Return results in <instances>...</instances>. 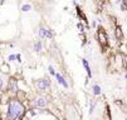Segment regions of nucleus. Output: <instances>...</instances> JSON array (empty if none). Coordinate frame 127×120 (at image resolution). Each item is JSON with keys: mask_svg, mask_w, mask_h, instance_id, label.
<instances>
[{"mask_svg": "<svg viewBox=\"0 0 127 120\" xmlns=\"http://www.w3.org/2000/svg\"><path fill=\"white\" fill-rule=\"evenodd\" d=\"M40 49H42V44H40V41H38V43L34 44V50H35V51H40Z\"/></svg>", "mask_w": 127, "mask_h": 120, "instance_id": "10", "label": "nucleus"}, {"mask_svg": "<svg viewBox=\"0 0 127 120\" xmlns=\"http://www.w3.org/2000/svg\"><path fill=\"white\" fill-rule=\"evenodd\" d=\"M33 105L34 106H40V108H44V106H45V100L43 99V98H39V99L34 100Z\"/></svg>", "mask_w": 127, "mask_h": 120, "instance_id": "4", "label": "nucleus"}, {"mask_svg": "<svg viewBox=\"0 0 127 120\" xmlns=\"http://www.w3.org/2000/svg\"><path fill=\"white\" fill-rule=\"evenodd\" d=\"M93 94L94 95H99L101 94V88L98 85H93Z\"/></svg>", "mask_w": 127, "mask_h": 120, "instance_id": "9", "label": "nucleus"}, {"mask_svg": "<svg viewBox=\"0 0 127 120\" xmlns=\"http://www.w3.org/2000/svg\"><path fill=\"white\" fill-rule=\"evenodd\" d=\"M39 35H40L42 38H52V33L49 31L48 29H45V28H40L39 29Z\"/></svg>", "mask_w": 127, "mask_h": 120, "instance_id": "3", "label": "nucleus"}, {"mask_svg": "<svg viewBox=\"0 0 127 120\" xmlns=\"http://www.w3.org/2000/svg\"><path fill=\"white\" fill-rule=\"evenodd\" d=\"M121 8H122V10H127V4H126V3H122Z\"/></svg>", "mask_w": 127, "mask_h": 120, "instance_id": "13", "label": "nucleus"}, {"mask_svg": "<svg viewBox=\"0 0 127 120\" xmlns=\"http://www.w3.org/2000/svg\"><path fill=\"white\" fill-rule=\"evenodd\" d=\"M1 85H3V79H1V76H0V88H1Z\"/></svg>", "mask_w": 127, "mask_h": 120, "instance_id": "16", "label": "nucleus"}, {"mask_svg": "<svg viewBox=\"0 0 127 120\" xmlns=\"http://www.w3.org/2000/svg\"><path fill=\"white\" fill-rule=\"evenodd\" d=\"M82 63H83V66H84L86 71L88 73V75L91 76V68H89V65H88V61H87L86 59H83V60H82Z\"/></svg>", "mask_w": 127, "mask_h": 120, "instance_id": "7", "label": "nucleus"}, {"mask_svg": "<svg viewBox=\"0 0 127 120\" xmlns=\"http://www.w3.org/2000/svg\"><path fill=\"white\" fill-rule=\"evenodd\" d=\"M55 76H57V79H58V83L59 84L64 85V88H68V84H67V81L64 80V78L62 76V75H60V74H55Z\"/></svg>", "mask_w": 127, "mask_h": 120, "instance_id": "5", "label": "nucleus"}, {"mask_svg": "<svg viewBox=\"0 0 127 120\" xmlns=\"http://www.w3.org/2000/svg\"><path fill=\"white\" fill-rule=\"evenodd\" d=\"M30 9H32V6H30L29 4H25V5L21 6V10H23V11H29Z\"/></svg>", "mask_w": 127, "mask_h": 120, "instance_id": "11", "label": "nucleus"}, {"mask_svg": "<svg viewBox=\"0 0 127 120\" xmlns=\"http://www.w3.org/2000/svg\"><path fill=\"white\" fill-rule=\"evenodd\" d=\"M98 36H99V41L104 44L107 41V38H106V34H103V30L102 29H99V31H98Z\"/></svg>", "mask_w": 127, "mask_h": 120, "instance_id": "6", "label": "nucleus"}, {"mask_svg": "<svg viewBox=\"0 0 127 120\" xmlns=\"http://www.w3.org/2000/svg\"><path fill=\"white\" fill-rule=\"evenodd\" d=\"M37 85H38V88L40 89V90H45V89L49 88L50 83H49V80H48V79H40V80H38Z\"/></svg>", "mask_w": 127, "mask_h": 120, "instance_id": "2", "label": "nucleus"}, {"mask_svg": "<svg viewBox=\"0 0 127 120\" xmlns=\"http://www.w3.org/2000/svg\"><path fill=\"white\" fill-rule=\"evenodd\" d=\"M9 59H10L11 61H14V60L16 59V56H15V55H10V56H9Z\"/></svg>", "mask_w": 127, "mask_h": 120, "instance_id": "15", "label": "nucleus"}, {"mask_svg": "<svg viewBox=\"0 0 127 120\" xmlns=\"http://www.w3.org/2000/svg\"><path fill=\"white\" fill-rule=\"evenodd\" d=\"M23 110H24L23 105H21L19 101L14 100V101H11L10 105H9V111H8V115H9V118L11 120H15L21 113H23Z\"/></svg>", "mask_w": 127, "mask_h": 120, "instance_id": "1", "label": "nucleus"}, {"mask_svg": "<svg viewBox=\"0 0 127 120\" xmlns=\"http://www.w3.org/2000/svg\"><path fill=\"white\" fill-rule=\"evenodd\" d=\"M10 85H9V88H10V90H13V91H15L16 90V81H15V79H10Z\"/></svg>", "mask_w": 127, "mask_h": 120, "instance_id": "8", "label": "nucleus"}, {"mask_svg": "<svg viewBox=\"0 0 127 120\" xmlns=\"http://www.w3.org/2000/svg\"><path fill=\"white\" fill-rule=\"evenodd\" d=\"M123 65H125V68L127 69V58H126V56L123 58Z\"/></svg>", "mask_w": 127, "mask_h": 120, "instance_id": "14", "label": "nucleus"}, {"mask_svg": "<svg viewBox=\"0 0 127 120\" xmlns=\"http://www.w3.org/2000/svg\"><path fill=\"white\" fill-rule=\"evenodd\" d=\"M126 79H127V74H126Z\"/></svg>", "mask_w": 127, "mask_h": 120, "instance_id": "17", "label": "nucleus"}, {"mask_svg": "<svg viewBox=\"0 0 127 120\" xmlns=\"http://www.w3.org/2000/svg\"><path fill=\"white\" fill-rule=\"evenodd\" d=\"M49 73L52 75H55V71H54V69H53V66H49Z\"/></svg>", "mask_w": 127, "mask_h": 120, "instance_id": "12", "label": "nucleus"}]
</instances>
